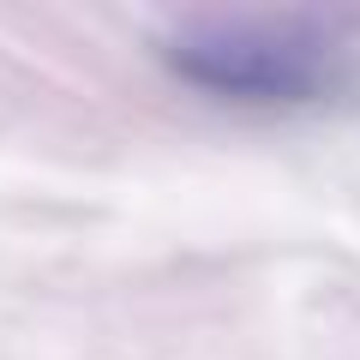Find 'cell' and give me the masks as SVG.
Returning <instances> with one entry per match:
<instances>
[{"instance_id": "cell-1", "label": "cell", "mask_w": 360, "mask_h": 360, "mask_svg": "<svg viewBox=\"0 0 360 360\" xmlns=\"http://www.w3.org/2000/svg\"><path fill=\"white\" fill-rule=\"evenodd\" d=\"M180 84L240 108H312L348 84V54L312 18H222L193 25L162 49Z\"/></svg>"}]
</instances>
